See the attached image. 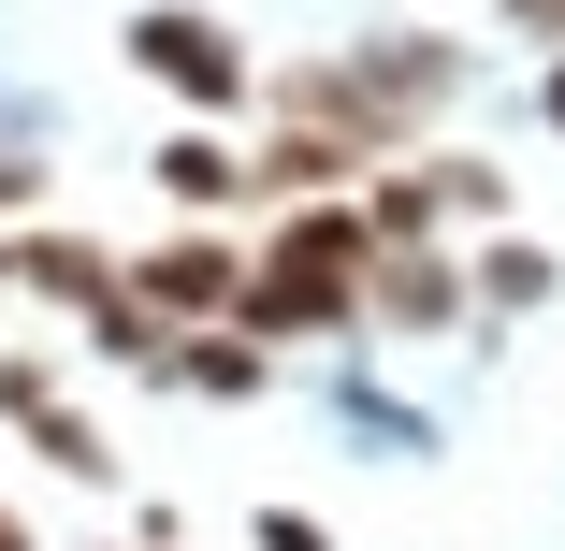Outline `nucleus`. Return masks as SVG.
<instances>
[{
  "mask_svg": "<svg viewBox=\"0 0 565 551\" xmlns=\"http://www.w3.org/2000/svg\"><path fill=\"white\" fill-rule=\"evenodd\" d=\"M131 73L174 87L189 117H247V102H262L247 30H233V15H203V0H146V15H131Z\"/></svg>",
  "mask_w": 565,
  "mask_h": 551,
  "instance_id": "obj_2",
  "label": "nucleus"
},
{
  "mask_svg": "<svg viewBox=\"0 0 565 551\" xmlns=\"http://www.w3.org/2000/svg\"><path fill=\"white\" fill-rule=\"evenodd\" d=\"M131 551H174V537H131Z\"/></svg>",
  "mask_w": 565,
  "mask_h": 551,
  "instance_id": "obj_17",
  "label": "nucleus"
},
{
  "mask_svg": "<svg viewBox=\"0 0 565 551\" xmlns=\"http://www.w3.org/2000/svg\"><path fill=\"white\" fill-rule=\"evenodd\" d=\"M247 537H262V551H333V522H319V508H262Z\"/></svg>",
  "mask_w": 565,
  "mask_h": 551,
  "instance_id": "obj_12",
  "label": "nucleus"
},
{
  "mask_svg": "<svg viewBox=\"0 0 565 551\" xmlns=\"http://www.w3.org/2000/svg\"><path fill=\"white\" fill-rule=\"evenodd\" d=\"M131 290H146V305L174 319V335H203V319H233V305H247V247L189 218V233H160V247L131 262Z\"/></svg>",
  "mask_w": 565,
  "mask_h": 551,
  "instance_id": "obj_5",
  "label": "nucleus"
},
{
  "mask_svg": "<svg viewBox=\"0 0 565 551\" xmlns=\"http://www.w3.org/2000/svg\"><path fill=\"white\" fill-rule=\"evenodd\" d=\"M160 189H174L189 218H217V203H247V160L217 146V131H174V146H160Z\"/></svg>",
  "mask_w": 565,
  "mask_h": 551,
  "instance_id": "obj_11",
  "label": "nucleus"
},
{
  "mask_svg": "<svg viewBox=\"0 0 565 551\" xmlns=\"http://www.w3.org/2000/svg\"><path fill=\"white\" fill-rule=\"evenodd\" d=\"M465 319H479V290H465V262H449L435 233H406V247L363 262V335H465Z\"/></svg>",
  "mask_w": 565,
  "mask_h": 551,
  "instance_id": "obj_3",
  "label": "nucleus"
},
{
  "mask_svg": "<svg viewBox=\"0 0 565 551\" xmlns=\"http://www.w3.org/2000/svg\"><path fill=\"white\" fill-rule=\"evenodd\" d=\"M465 290H479V319H536V305L565 290V262H551L536 233H508V218H493V233H479V262H465Z\"/></svg>",
  "mask_w": 565,
  "mask_h": 551,
  "instance_id": "obj_8",
  "label": "nucleus"
},
{
  "mask_svg": "<svg viewBox=\"0 0 565 551\" xmlns=\"http://www.w3.org/2000/svg\"><path fill=\"white\" fill-rule=\"evenodd\" d=\"M0 290H15V233H0Z\"/></svg>",
  "mask_w": 565,
  "mask_h": 551,
  "instance_id": "obj_16",
  "label": "nucleus"
},
{
  "mask_svg": "<svg viewBox=\"0 0 565 551\" xmlns=\"http://www.w3.org/2000/svg\"><path fill=\"white\" fill-rule=\"evenodd\" d=\"M262 335H233V319H203V335H174V392H217V406H247L262 392Z\"/></svg>",
  "mask_w": 565,
  "mask_h": 551,
  "instance_id": "obj_10",
  "label": "nucleus"
},
{
  "mask_svg": "<svg viewBox=\"0 0 565 551\" xmlns=\"http://www.w3.org/2000/svg\"><path fill=\"white\" fill-rule=\"evenodd\" d=\"M0 421H15V435H30V451H44L58 479L117 494V435H102V421H87V406H73V392L44 378V363H0Z\"/></svg>",
  "mask_w": 565,
  "mask_h": 551,
  "instance_id": "obj_6",
  "label": "nucleus"
},
{
  "mask_svg": "<svg viewBox=\"0 0 565 551\" xmlns=\"http://www.w3.org/2000/svg\"><path fill=\"white\" fill-rule=\"evenodd\" d=\"M363 262H377V233H363V203H276V233L247 247V305H233V335H262V349H305V335H363Z\"/></svg>",
  "mask_w": 565,
  "mask_h": 551,
  "instance_id": "obj_1",
  "label": "nucleus"
},
{
  "mask_svg": "<svg viewBox=\"0 0 565 551\" xmlns=\"http://www.w3.org/2000/svg\"><path fill=\"white\" fill-rule=\"evenodd\" d=\"M536 131H565V59H551V73H536Z\"/></svg>",
  "mask_w": 565,
  "mask_h": 551,
  "instance_id": "obj_14",
  "label": "nucleus"
},
{
  "mask_svg": "<svg viewBox=\"0 0 565 551\" xmlns=\"http://www.w3.org/2000/svg\"><path fill=\"white\" fill-rule=\"evenodd\" d=\"M349 73H363V102H377L406 146H435V117L465 102V44H449V30H392V44H363Z\"/></svg>",
  "mask_w": 565,
  "mask_h": 551,
  "instance_id": "obj_4",
  "label": "nucleus"
},
{
  "mask_svg": "<svg viewBox=\"0 0 565 551\" xmlns=\"http://www.w3.org/2000/svg\"><path fill=\"white\" fill-rule=\"evenodd\" d=\"M15 290H44V305L87 319V305H117V290H131V262H117V247H87V233H15Z\"/></svg>",
  "mask_w": 565,
  "mask_h": 551,
  "instance_id": "obj_7",
  "label": "nucleus"
},
{
  "mask_svg": "<svg viewBox=\"0 0 565 551\" xmlns=\"http://www.w3.org/2000/svg\"><path fill=\"white\" fill-rule=\"evenodd\" d=\"M493 15H508L522 44H551V59H565V0H493Z\"/></svg>",
  "mask_w": 565,
  "mask_h": 551,
  "instance_id": "obj_13",
  "label": "nucleus"
},
{
  "mask_svg": "<svg viewBox=\"0 0 565 551\" xmlns=\"http://www.w3.org/2000/svg\"><path fill=\"white\" fill-rule=\"evenodd\" d=\"M0 551H30V522H15V508H0Z\"/></svg>",
  "mask_w": 565,
  "mask_h": 551,
  "instance_id": "obj_15",
  "label": "nucleus"
},
{
  "mask_svg": "<svg viewBox=\"0 0 565 551\" xmlns=\"http://www.w3.org/2000/svg\"><path fill=\"white\" fill-rule=\"evenodd\" d=\"M406 174H420V203H435V233H493V218H508V174L465 160V146H406Z\"/></svg>",
  "mask_w": 565,
  "mask_h": 551,
  "instance_id": "obj_9",
  "label": "nucleus"
}]
</instances>
